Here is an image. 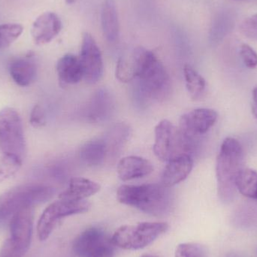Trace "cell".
<instances>
[{
	"mask_svg": "<svg viewBox=\"0 0 257 257\" xmlns=\"http://www.w3.org/2000/svg\"><path fill=\"white\" fill-rule=\"evenodd\" d=\"M168 229L169 225L166 223L144 222L126 225L115 231L111 244L124 250H139L154 242Z\"/></svg>",
	"mask_w": 257,
	"mask_h": 257,
	"instance_id": "obj_6",
	"label": "cell"
},
{
	"mask_svg": "<svg viewBox=\"0 0 257 257\" xmlns=\"http://www.w3.org/2000/svg\"><path fill=\"white\" fill-rule=\"evenodd\" d=\"M235 186L243 196L257 200V171L243 169L237 176Z\"/></svg>",
	"mask_w": 257,
	"mask_h": 257,
	"instance_id": "obj_22",
	"label": "cell"
},
{
	"mask_svg": "<svg viewBox=\"0 0 257 257\" xmlns=\"http://www.w3.org/2000/svg\"><path fill=\"white\" fill-rule=\"evenodd\" d=\"M244 151L241 144L233 138L223 140L216 163L217 192L220 200L229 203L233 200L236 193L235 180L242 170Z\"/></svg>",
	"mask_w": 257,
	"mask_h": 257,
	"instance_id": "obj_2",
	"label": "cell"
},
{
	"mask_svg": "<svg viewBox=\"0 0 257 257\" xmlns=\"http://www.w3.org/2000/svg\"><path fill=\"white\" fill-rule=\"evenodd\" d=\"M79 155L86 165L95 167L102 165L108 157V148L103 139L90 141L81 147Z\"/></svg>",
	"mask_w": 257,
	"mask_h": 257,
	"instance_id": "obj_21",
	"label": "cell"
},
{
	"mask_svg": "<svg viewBox=\"0 0 257 257\" xmlns=\"http://www.w3.org/2000/svg\"><path fill=\"white\" fill-rule=\"evenodd\" d=\"M89 257H113V250L111 244L105 246Z\"/></svg>",
	"mask_w": 257,
	"mask_h": 257,
	"instance_id": "obj_32",
	"label": "cell"
},
{
	"mask_svg": "<svg viewBox=\"0 0 257 257\" xmlns=\"http://www.w3.org/2000/svg\"><path fill=\"white\" fill-rule=\"evenodd\" d=\"M240 31L245 37L257 41V14L249 17L241 23Z\"/></svg>",
	"mask_w": 257,
	"mask_h": 257,
	"instance_id": "obj_29",
	"label": "cell"
},
{
	"mask_svg": "<svg viewBox=\"0 0 257 257\" xmlns=\"http://www.w3.org/2000/svg\"><path fill=\"white\" fill-rule=\"evenodd\" d=\"M55 194L52 187L27 184L17 186L0 196V222L21 210L48 202Z\"/></svg>",
	"mask_w": 257,
	"mask_h": 257,
	"instance_id": "obj_4",
	"label": "cell"
},
{
	"mask_svg": "<svg viewBox=\"0 0 257 257\" xmlns=\"http://www.w3.org/2000/svg\"><path fill=\"white\" fill-rule=\"evenodd\" d=\"M100 190V185L94 181L87 178H73L69 181V187L63 193H60L59 199L70 201L84 200Z\"/></svg>",
	"mask_w": 257,
	"mask_h": 257,
	"instance_id": "obj_18",
	"label": "cell"
},
{
	"mask_svg": "<svg viewBox=\"0 0 257 257\" xmlns=\"http://www.w3.org/2000/svg\"><path fill=\"white\" fill-rule=\"evenodd\" d=\"M57 72L59 80L65 84H77L84 78L79 58L73 54H66L58 60Z\"/></svg>",
	"mask_w": 257,
	"mask_h": 257,
	"instance_id": "obj_19",
	"label": "cell"
},
{
	"mask_svg": "<svg viewBox=\"0 0 257 257\" xmlns=\"http://www.w3.org/2000/svg\"><path fill=\"white\" fill-rule=\"evenodd\" d=\"M235 1H242V0H235Z\"/></svg>",
	"mask_w": 257,
	"mask_h": 257,
	"instance_id": "obj_36",
	"label": "cell"
},
{
	"mask_svg": "<svg viewBox=\"0 0 257 257\" xmlns=\"http://www.w3.org/2000/svg\"><path fill=\"white\" fill-rule=\"evenodd\" d=\"M109 244H111L102 229L89 228L75 238L74 253L79 257H89Z\"/></svg>",
	"mask_w": 257,
	"mask_h": 257,
	"instance_id": "obj_13",
	"label": "cell"
},
{
	"mask_svg": "<svg viewBox=\"0 0 257 257\" xmlns=\"http://www.w3.org/2000/svg\"><path fill=\"white\" fill-rule=\"evenodd\" d=\"M30 122L34 127H42L46 123V117L43 108L40 105L33 107L30 113Z\"/></svg>",
	"mask_w": 257,
	"mask_h": 257,
	"instance_id": "obj_31",
	"label": "cell"
},
{
	"mask_svg": "<svg viewBox=\"0 0 257 257\" xmlns=\"http://www.w3.org/2000/svg\"><path fill=\"white\" fill-rule=\"evenodd\" d=\"M154 132V152L162 161H169L182 154L191 155L195 139L184 135L169 120H161L156 126Z\"/></svg>",
	"mask_w": 257,
	"mask_h": 257,
	"instance_id": "obj_5",
	"label": "cell"
},
{
	"mask_svg": "<svg viewBox=\"0 0 257 257\" xmlns=\"http://www.w3.org/2000/svg\"><path fill=\"white\" fill-rule=\"evenodd\" d=\"M11 77L18 85L27 87L34 82L37 75V66L32 57L16 59L9 66Z\"/></svg>",
	"mask_w": 257,
	"mask_h": 257,
	"instance_id": "obj_17",
	"label": "cell"
},
{
	"mask_svg": "<svg viewBox=\"0 0 257 257\" xmlns=\"http://www.w3.org/2000/svg\"><path fill=\"white\" fill-rule=\"evenodd\" d=\"M33 207L14 214L10 223L11 236L5 241L0 257H23L28 251L33 235Z\"/></svg>",
	"mask_w": 257,
	"mask_h": 257,
	"instance_id": "obj_7",
	"label": "cell"
},
{
	"mask_svg": "<svg viewBox=\"0 0 257 257\" xmlns=\"http://www.w3.org/2000/svg\"><path fill=\"white\" fill-rule=\"evenodd\" d=\"M141 257H158V256H154V255L145 254V255H143V256H142Z\"/></svg>",
	"mask_w": 257,
	"mask_h": 257,
	"instance_id": "obj_35",
	"label": "cell"
},
{
	"mask_svg": "<svg viewBox=\"0 0 257 257\" xmlns=\"http://www.w3.org/2000/svg\"><path fill=\"white\" fill-rule=\"evenodd\" d=\"M78 0H66V3L67 4H73V3H76Z\"/></svg>",
	"mask_w": 257,
	"mask_h": 257,
	"instance_id": "obj_34",
	"label": "cell"
},
{
	"mask_svg": "<svg viewBox=\"0 0 257 257\" xmlns=\"http://www.w3.org/2000/svg\"><path fill=\"white\" fill-rule=\"evenodd\" d=\"M114 102L110 92L105 89L98 90L84 111V117L93 123H102L111 117L114 111Z\"/></svg>",
	"mask_w": 257,
	"mask_h": 257,
	"instance_id": "obj_14",
	"label": "cell"
},
{
	"mask_svg": "<svg viewBox=\"0 0 257 257\" xmlns=\"http://www.w3.org/2000/svg\"><path fill=\"white\" fill-rule=\"evenodd\" d=\"M23 160L12 154H3L0 157V183L15 176L22 166Z\"/></svg>",
	"mask_w": 257,
	"mask_h": 257,
	"instance_id": "obj_25",
	"label": "cell"
},
{
	"mask_svg": "<svg viewBox=\"0 0 257 257\" xmlns=\"http://www.w3.org/2000/svg\"><path fill=\"white\" fill-rule=\"evenodd\" d=\"M61 30V20L58 15L54 12H45L33 23L31 36L36 45H46L57 37Z\"/></svg>",
	"mask_w": 257,
	"mask_h": 257,
	"instance_id": "obj_12",
	"label": "cell"
},
{
	"mask_svg": "<svg viewBox=\"0 0 257 257\" xmlns=\"http://www.w3.org/2000/svg\"><path fill=\"white\" fill-rule=\"evenodd\" d=\"M116 77L121 82H128L136 78V69L133 59L132 60L121 58L117 62L116 67Z\"/></svg>",
	"mask_w": 257,
	"mask_h": 257,
	"instance_id": "obj_27",
	"label": "cell"
},
{
	"mask_svg": "<svg viewBox=\"0 0 257 257\" xmlns=\"http://www.w3.org/2000/svg\"><path fill=\"white\" fill-rule=\"evenodd\" d=\"M184 74L186 86L192 99H199L206 88L205 78L190 65L184 66Z\"/></svg>",
	"mask_w": 257,
	"mask_h": 257,
	"instance_id": "obj_24",
	"label": "cell"
},
{
	"mask_svg": "<svg viewBox=\"0 0 257 257\" xmlns=\"http://www.w3.org/2000/svg\"><path fill=\"white\" fill-rule=\"evenodd\" d=\"M167 163L162 175V184L169 188L184 181L193 167V160L190 154L178 156Z\"/></svg>",
	"mask_w": 257,
	"mask_h": 257,
	"instance_id": "obj_15",
	"label": "cell"
},
{
	"mask_svg": "<svg viewBox=\"0 0 257 257\" xmlns=\"http://www.w3.org/2000/svg\"><path fill=\"white\" fill-rule=\"evenodd\" d=\"M24 27L19 24H5L0 25V50L12 45L22 34Z\"/></svg>",
	"mask_w": 257,
	"mask_h": 257,
	"instance_id": "obj_26",
	"label": "cell"
},
{
	"mask_svg": "<svg viewBox=\"0 0 257 257\" xmlns=\"http://www.w3.org/2000/svg\"><path fill=\"white\" fill-rule=\"evenodd\" d=\"M133 61L142 91L154 99L164 98L170 89V78L155 54L139 47L135 50Z\"/></svg>",
	"mask_w": 257,
	"mask_h": 257,
	"instance_id": "obj_3",
	"label": "cell"
},
{
	"mask_svg": "<svg viewBox=\"0 0 257 257\" xmlns=\"http://www.w3.org/2000/svg\"><path fill=\"white\" fill-rule=\"evenodd\" d=\"M218 118L217 111L210 108H198L184 114L180 120L179 130L191 139L209 131Z\"/></svg>",
	"mask_w": 257,
	"mask_h": 257,
	"instance_id": "obj_11",
	"label": "cell"
},
{
	"mask_svg": "<svg viewBox=\"0 0 257 257\" xmlns=\"http://www.w3.org/2000/svg\"><path fill=\"white\" fill-rule=\"evenodd\" d=\"M90 205L85 200L70 201L59 199L47 207L39 218L37 234L40 241L49 238L58 222L64 217L86 212Z\"/></svg>",
	"mask_w": 257,
	"mask_h": 257,
	"instance_id": "obj_9",
	"label": "cell"
},
{
	"mask_svg": "<svg viewBox=\"0 0 257 257\" xmlns=\"http://www.w3.org/2000/svg\"><path fill=\"white\" fill-rule=\"evenodd\" d=\"M101 23L105 39L110 42H115L118 38L120 24L114 0H104L101 9Z\"/></svg>",
	"mask_w": 257,
	"mask_h": 257,
	"instance_id": "obj_20",
	"label": "cell"
},
{
	"mask_svg": "<svg viewBox=\"0 0 257 257\" xmlns=\"http://www.w3.org/2000/svg\"><path fill=\"white\" fill-rule=\"evenodd\" d=\"M252 112L257 119V86L253 90V102L251 106Z\"/></svg>",
	"mask_w": 257,
	"mask_h": 257,
	"instance_id": "obj_33",
	"label": "cell"
},
{
	"mask_svg": "<svg viewBox=\"0 0 257 257\" xmlns=\"http://www.w3.org/2000/svg\"><path fill=\"white\" fill-rule=\"evenodd\" d=\"M78 58L85 81L91 84L99 81L103 75V60L100 49L90 33H83Z\"/></svg>",
	"mask_w": 257,
	"mask_h": 257,
	"instance_id": "obj_10",
	"label": "cell"
},
{
	"mask_svg": "<svg viewBox=\"0 0 257 257\" xmlns=\"http://www.w3.org/2000/svg\"><path fill=\"white\" fill-rule=\"evenodd\" d=\"M240 56L244 64L250 69L257 67V53L250 45L243 44L240 48Z\"/></svg>",
	"mask_w": 257,
	"mask_h": 257,
	"instance_id": "obj_30",
	"label": "cell"
},
{
	"mask_svg": "<svg viewBox=\"0 0 257 257\" xmlns=\"http://www.w3.org/2000/svg\"><path fill=\"white\" fill-rule=\"evenodd\" d=\"M0 149L3 154L24 160L26 141L22 120L19 113L12 108L0 111Z\"/></svg>",
	"mask_w": 257,
	"mask_h": 257,
	"instance_id": "obj_8",
	"label": "cell"
},
{
	"mask_svg": "<svg viewBox=\"0 0 257 257\" xmlns=\"http://www.w3.org/2000/svg\"><path fill=\"white\" fill-rule=\"evenodd\" d=\"M175 257H208L203 246L196 243L179 244L175 251Z\"/></svg>",
	"mask_w": 257,
	"mask_h": 257,
	"instance_id": "obj_28",
	"label": "cell"
},
{
	"mask_svg": "<svg viewBox=\"0 0 257 257\" xmlns=\"http://www.w3.org/2000/svg\"><path fill=\"white\" fill-rule=\"evenodd\" d=\"M153 171L154 166L149 160L136 156L124 157L117 165V174L123 181L148 176Z\"/></svg>",
	"mask_w": 257,
	"mask_h": 257,
	"instance_id": "obj_16",
	"label": "cell"
},
{
	"mask_svg": "<svg viewBox=\"0 0 257 257\" xmlns=\"http://www.w3.org/2000/svg\"><path fill=\"white\" fill-rule=\"evenodd\" d=\"M130 135V128L126 124L118 123L113 126L102 138L106 144L108 156L116 154L127 142Z\"/></svg>",
	"mask_w": 257,
	"mask_h": 257,
	"instance_id": "obj_23",
	"label": "cell"
},
{
	"mask_svg": "<svg viewBox=\"0 0 257 257\" xmlns=\"http://www.w3.org/2000/svg\"><path fill=\"white\" fill-rule=\"evenodd\" d=\"M117 198L120 203L157 217L169 213L172 205V193L163 184L122 185Z\"/></svg>",
	"mask_w": 257,
	"mask_h": 257,
	"instance_id": "obj_1",
	"label": "cell"
}]
</instances>
